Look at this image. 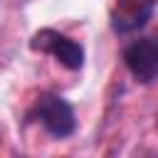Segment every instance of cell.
I'll return each instance as SVG.
<instances>
[{"mask_svg":"<svg viewBox=\"0 0 158 158\" xmlns=\"http://www.w3.org/2000/svg\"><path fill=\"white\" fill-rule=\"evenodd\" d=\"M27 118L42 123V128L54 138H67V136H72L77 131V118H74L72 104L64 96L54 94V91L40 94L35 106L30 109Z\"/></svg>","mask_w":158,"mask_h":158,"instance_id":"6da1fadb","label":"cell"},{"mask_svg":"<svg viewBox=\"0 0 158 158\" xmlns=\"http://www.w3.org/2000/svg\"><path fill=\"white\" fill-rule=\"evenodd\" d=\"M30 47L35 52H42V54H52L62 67L72 69V72H79L84 67V47L79 42H74L72 37L57 32V30H40L32 35L30 40Z\"/></svg>","mask_w":158,"mask_h":158,"instance_id":"7a4b0ae2","label":"cell"},{"mask_svg":"<svg viewBox=\"0 0 158 158\" xmlns=\"http://www.w3.org/2000/svg\"><path fill=\"white\" fill-rule=\"evenodd\" d=\"M123 64L131 72V77L141 84H151L153 79H158V40L156 37L133 40L123 49Z\"/></svg>","mask_w":158,"mask_h":158,"instance_id":"3957f363","label":"cell"},{"mask_svg":"<svg viewBox=\"0 0 158 158\" xmlns=\"http://www.w3.org/2000/svg\"><path fill=\"white\" fill-rule=\"evenodd\" d=\"M158 0H116L109 12V25L116 35H131L148 25Z\"/></svg>","mask_w":158,"mask_h":158,"instance_id":"277c9868","label":"cell"}]
</instances>
